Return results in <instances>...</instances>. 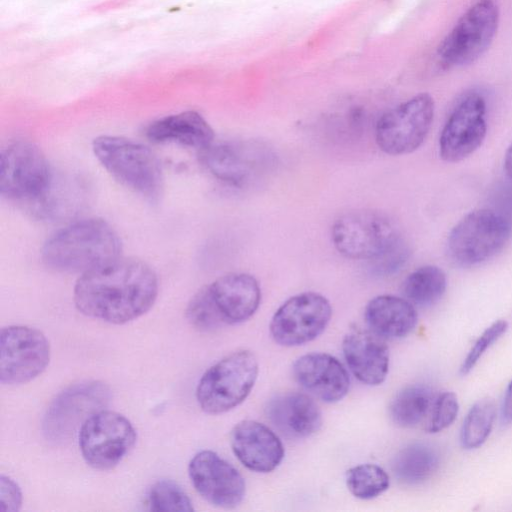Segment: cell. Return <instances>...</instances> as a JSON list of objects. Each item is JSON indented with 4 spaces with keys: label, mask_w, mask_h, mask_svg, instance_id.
<instances>
[{
    "label": "cell",
    "mask_w": 512,
    "mask_h": 512,
    "mask_svg": "<svg viewBox=\"0 0 512 512\" xmlns=\"http://www.w3.org/2000/svg\"><path fill=\"white\" fill-rule=\"evenodd\" d=\"M159 290L154 270L136 258H118L77 279L73 299L84 315L111 324H124L145 314Z\"/></svg>",
    "instance_id": "1"
},
{
    "label": "cell",
    "mask_w": 512,
    "mask_h": 512,
    "mask_svg": "<svg viewBox=\"0 0 512 512\" xmlns=\"http://www.w3.org/2000/svg\"><path fill=\"white\" fill-rule=\"evenodd\" d=\"M121 256V241L104 220L83 219L53 233L43 244V263L59 272L85 273Z\"/></svg>",
    "instance_id": "2"
},
{
    "label": "cell",
    "mask_w": 512,
    "mask_h": 512,
    "mask_svg": "<svg viewBox=\"0 0 512 512\" xmlns=\"http://www.w3.org/2000/svg\"><path fill=\"white\" fill-rule=\"evenodd\" d=\"M260 302L261 289L255 277L229 273L202 287L191 298L186 318L195 329L210 332L247 321Z\"/></svg>",
    "instance_id": "3"
},
{
    "label": "cell",
    "mask_w": 512,
    "mask_h": 512,
    "mask_svg": "<svg viewBox=\"0 0 512 512\" xmlns=\"http://www.w3.org/2000/svg\"><path fill=\"white\" fill-rule=\"evenodd\" d=\"M93 152L114 179L149 201L163 190V173L156 155L131 139L102 135L93 140Z\"/></svg>",
    "instance_id": "4"
},
{
    "label": "cell",
    "mask_w": 512,
    "mask_h": 512,
    "mask_svg": "<svg viewBox=\"0 0 512 512\" xmlns=\"http://www.w3.org/2000/svg\"><path fill=\"white\" fill-rule=\"evenodd\" d=\"M258 372V360L252 351L241 349L226 355L198 382L196 399L200 408L217 415L237 407L252 391Z\"/></svg>",
    "instance_id": "5"
},
{
    "label": "cell",
    "mask_w": 512,
    "mask_h": 512,
    "mask_svg": "<svg viewBox=\"0 0 512 512\" xmlns=\"http://www.w3.org/2000/svg\"><path fill=\"white\" fill-rule=\"evenodd\" d=\"M510 234L511 224L505 216L491 209H477L451 229L447 252L458 266H476L496 255Z\"/></svg>",
    "instance_id": "6"
},
{
    "label": "cell",
    "mask_w": 512,
    "mask_h": 512,
    "mask_svg": "<svg viewBox=\"0 0 512 512\" xmlns=\"http://www.w3.org/2000/svg\"><path fill=\"white\" fill-rule=\"evenodd\" d=\"M499 25L494 0H479L469 7L445 36L437 58L445 69L460 68L479 59L491 45Z\"/></svg>",
    "instance_id": "7"
},
{
    "label": "cell",
    "mask_w": 512,
    "mask_h": 512,
    "mask_svg": "<svg viewBox=\"0 0 512 512\" xmlns=\"http://www.w3.org/2000/svg\"><path fill=\"white\" fill-rule=\"evenodd\" d=\"M331 238L343 256L371 261L392 247L402 236L393 220L385 213L357 209L335 220Z\"/></svg>",
    "instance_id": "8"
},
{
    "label": "cell",
    "mask_w": 512,
    "mask_h": 512,
    "mask_svg": "<svg viewBox=\"0 0 512 512\" xmlns=\"http://www.w3.org/2000/svg\"><path fill=\"white\" fill-rule=\"evenodd\" d=\"M53 176L45 155L32 142L18 140L2 149L0 192L7 199L29 206L45 193Z\"/></svg>",
    "instance_id": "9"
},
{
    "label": "cell",
    "mask_w": 512,
    "mask_h": 512,
    "mask_svg": "<svg viewBox=\"0 0 512 512\" xmlns=\"http://www.w3.org/2000/svg\"><path fill=\"white\" fill-rule=\"evenodd\" d=\"M111 400L110 387L98 380L72 384L61 391L48 406L42 431L54 444H63L94 413L105 409Z\"/></svg>",
    "instance_id": "10"
},
{
    "label": "cell",
    "mask_w": 512,
    "mask_h": 512,
    "mask_svg": "<svg viewBox=\"0 0 512 512\" xmlns=\"http://www.w3.org/2000/svg\"><path fill=\"white\" fill-rule=\"evenodd\" d=\"M136 431L122 414L102 409L79 429V447L86 463L105 471L117 466L136 442Z\"/></svg>",
    "instance_id": "11"
},
{
    "label": "cell",
    "mask_w": 512,
    "mask_h": 512,
    "mask_svg": "<svg viewBox=\"0 0 512 512\" xmlns=\"http://www.w3.org/2000/svg\"><path fill=\"white\" fill-rule=\"evenodd\" d=\"M434 101L420 93L386 111L377 121L376 143L389 155L409 154L426 139L434 118Z\"/></svg>",
    "instance_id": "12"
},
{
    "label": "cell",
    "mask_w": 512,
    "mask_h": 512,
    "mask_svg": "<svg viewBox=\"0 0 512 512\" xmlns=\"http://www.w3.org/2000/svg\"><path fill=\"white\" fill-rule=\"evenodd\" d=\"M199 156L214 178L237 188L257 180L274 164V155L266 146L250 141H213Z\"/></svg>",
    "instance_id": "13"
},
{
    "label": "cell",
    "mask_w": 512,
    "mask_h": 512,
    "mask_svg": "<svg viewBox=\"0 0 512 512\" xmlns=\"http://www.w3.org/2000/svg\"><path fill=\"white\" fill-rule=\"evenodd\" d=\"M332 316L330 302L316 292H304L287 299L274 313L269 330L279 345L295 347L316 339Z\"/></svg>",
    "instance_id": "14"
},
{
    "label": "cell",
    "mask_w": 512,
    "mask_h": 512,
    "mask_svg": "<svg viewBox=\"0 0 512 512\" xmlns=\"http://www.w3.org/2000/svg\"><path fill=\"white\" fill-rule=\"evenodd\" d=\"M50 361V345L38 329L11 325L0 332V382L27 383L39 376Z\"/></svg>",
    "instance_id": "15"
},
{
    "label": "cell",
    "mask_w": 512,
    "mask_h": 512,
    "mask_svg": "<svg viewBox=\"0 0 512 512\" xmlns=\"http://www.w3.org/2000/svg\"><path fill=\"white\" fill-rule=\"evenodd\" d=\"M486 113V101L477 92L458 101L439 137V154L444 161L460 162L482 145L487 133Z\"/></svg>",
    "instance_id": "16"
},
{
    "label": "cell",
    "mask_w": 512,
    "mask_h": 512,
    "mask_svg": "<svg viewBox=\"0 0 512 512\" xmlns=\"http://www.w3.org/2000/svg\"><path fill=\"white\" fill-rule=\"evenodd\" d=\"M188 474L197 493L213 506L232 509L244 499L246 485L240 472L211 450L193 456Z\"/></svg>",
    "instance_id": "17"
},
{
    "label": "cell",
    "mask_w": 512,
    "mask_h": 512,
    "mask_svg": "<svg viewBox=\"0 0 512 512\" xmlns=\"http://www.w3.org/2000/svg\"><path fill=\"white\" fill-rule=\"evenodd\" d=\"M230 444L236 458L247 469L257 473L275 470L285 456V449L278 435L255 420H242L237 423L231 431Z\"/></svg>",
    "instance_id": "18"
},
{
    "label": "cell",
    "mask_w": 512,
    "mask_h": 512,
    "mask_svg": "<svg viewBox=\"0 0 512 512\" xmlns=\"http://www.w3.org/2000/svg\"><path fill=\"white\" fill-rule=\"evenodd\" d=\"M295 380L326 403L341 401L350 388V376L344 365L327 353H308L292 366Z\"/></svg>",
    "instance_id": "19"
},
{
    "label": "cell",
    "mask_w": 512,
    "mask_h": 512,
    "mask_svg": "<svg viewBox=\"0 0 512 512\" xmlns=\"http://www.w3.org/2000/svg\"><path fill=\"white\" fill-rule=\"evenodd\" d=\"M344 359L353 375L363 384H382L389 371V349L384 339L371 330L352 329L343 338Z\"/></svg>",
    "instance_id": "20"
},
{
    "label": "cell",
    "mask_w": 512,
    "mask_h": 512,
    "mask_svg": "<svg viewBox=\"0 0 512 512\" xmlns=\"http://www.w3.org/2000/svg\"><path fill=\"white\" fill-rule=\"evenodd\" d=\"M267 418L285 436L295 439L310 437L322 425V413L316 402L301 392L274 396L265 408Z\"/></svg>",
    "instance_id": "21"
},
{
    "label": "cell",
    "mask_w": 512,
    "mask_h": 512,
    "mask_svg": "<svg viewBox=\"0 0 512 512\" xmlns=\"http://www.w3.org/2000/svg\"><path fill=\"white\" fill-rule=\"evenodd\" d=\"M364 317L370 330L383 339L406 337L414 330L418 321L414 305L407 299L394 295L372 298L365 307Z\"/></svg>",
    "instance_id": "22"
},
{
    "label": "cell",
    "mask_w": 512,
    "mask_h": 512,
    "mask_svg": "<svg viewBox=\"0 0 512 512\" xmlns=\"http://www.w3.org/2000/svg\"><path fill=\"white\" fill-rule=\"evenodd\" d=\"M145 135L154 143H177L199 150L214 141L213 129L196 111L159 118L146 127Z\"/></svg>",
    "instance_id": "23"
},
{
    "label": "cell",
    "mask_w": 512,
    "mask_h": 512,
    "mask_svg": "<svg viewBox=\"0 0 512 512\" xmlns=\"http://www.w3.org/2000/svg\"><path fill=\"white\" fill-rule=\"evenodd\" d=\"M85 197V187L81 181L54 175L45 193L27 208L41 219H61L78 212Z\"/></svg>",
    "instance_id": "24"
},
{
    "label": "cell",
    "mask_w": 512,
    "mask_h": 512,
    "mask_svg": "<svg viewBox=\"0 0 512 512\" xmlns=\"http://www.w3.org/2000/svg\"><path fill=\"white\" fill-rule=\"evenodd\" d=\"M440 454L430 444L413 442L397 452L392 462L396 479L405 485H419L438 470Z\"/></svg>",
    "instance_id": "25"
},
{
    "label": "cell",
    "mask_w": 512,
    "mask_h": 512,
    "mask_svg": "<svg viewBox=\"0 0 512 512\" xmlns=\"http://www.w3.org/2000/svg\"><path fill=\"white\" fill-rule=\"evenodd\" d=\"M434 399L431 390L426 386H407L392 399L389 416L399 427H415L428 416Z\"/></svg>",
    "instance_id": "26"
},
{
    "label": "cell",
    "mask_w": 512,
    "mask_h": 512,
    "mask_svg": "<svg viewBox=\"0 0 512 512\" xmlns=\"http://www.w3.org/2000/svg\"><path fill=\"white\" fill-rule=\"evenodd\" d=\"M447 278L444 271L434 265L419 267L403 281L402 293L409 302L428 307L438 302L446 291Z\"/></svg>",
    "instance_id": "27"
},
{
    "label": "cell",
    "mask_w": 512,
    "mask_h": 512,
    "mask_svg": "<svg viewBox=\"0 0 512 512\" xmlns=\"http://www.w3.org/2000/svg\"><path fill=\"white\" fill-rule=\"evenodd\" d=\"M496 412V403L490 397L478 400L470 408L460 431L463 448L476 449L487 440L493 428Z\"/></svg>",
    "instance_id": "28"
},
{
    "label": "cell",
    "mask_w": 512,
    "mask_h": 512,
    "mask_svg": "<svg viewBox=\"0 0 512 512\" xmlns=\"http://www.w3.org/2000/svg\"><path fill=\"white\" fill-rule=\"evenodd\" d=\"M390 485L387 472L376 464H359L346 472L349 492L361 500H371L383 494Z\"/></svg>",
    "instance_id": "29"
},
{
    "label": "cell",
    "mask_w": 512,
    "mask_h": 512,
    "mask_svg": "<svg viewBox=\"0 0 512 512\" xmlns=\"http://www.w3.org/2000/svg\"><path fill=\"white\" fill-rule=\"evenodd\" d=\"M148 504L152 511L194 510L186 492L172 480H159L152 485L148 494Z\"/></svg>",
    "instance_id": "30"
},
{
    "label": "cell",
    "mask_w": 512,
    "mask_h": 512,
    "mask_svg": "<svg viewBox=\"0 0 512 512\" xmlns=\"http://www.w3.org/2000/svg\"><path fill=\"white\" fill-rule=\"evenodd\" d=\"M459 412V402L453 392H443L438 395L431 406L426 421L425 430L429 433H438L449 427Z\"/></svg>",
    "instance_id": "31"
},
{
    "label": "cell",
    "mask_w": 512,
    "mask_h": 512,
    "mask_svg": "<svg viewBox=\"0 0 512 512\" xmlns=\"http://www.w3.org/2000/svg\"><path fill=\"white\" fill-rule=\"evenodd\" d=\"M508 329L505 320H498L491 324L475 341L460 366V374H468L480 360L486 350L497 341Z\"/></svg>",
    "instance_id": "32"
},
{
    "label": "cell",
    "mask_w": 512,
    "mask_h": 512,
    "mask_svg": "<svg viewBox=\"0 0 512 512\" xmlns=\"http://www.w3.org/2000/svg\"><path fill=\"white\" fill-rule=\"evenodd\" d=\"M409 256V246L402 237L384 253L371 260V272L377 276L394 274L406 264Z\"/></svg>",
    "instance_id": "33"
},
{
    "label": "cell",
    "mask_w": 512,
    "mask_h": 512,
    "mask_svg": "<svg viewBox=\"0 0 512 512\" xmlns=\"http://www.w3.org/2000/svg\"><path fill=\"white\" fill-rule=\"evenodd\" d=\"M22 505V493L18 484L4 474L0 477V511L16 512Z\"/></svg>",
    "instance_id": "34"
},
{
    "label": "cell",
    "mask_w": 512,
    "mask_h": 512,
    "mask_svg": "<svg viewBox=\"0 0 512 512\" xmlns=\"http://www.w3.org/2000/svg\"><path fill=\"white\" fill-rule=\"evenodd\" d=\"M500 418L504 425L512 423V380L508 383L504 393Z\"/></svg>",
    "instance_id": "35"
},
{
    "label": "cell",
    "mask_w": 512,
    "mask_h": 512,
    "mask_svg": "<svg viewBox=\"0 0 512 512\" xmlns=\"http://www.w3.org/2000/svg\"><path fill=\"white\" fill-rule=\"evenodd\" d=\"M504 169L506 174L512 179V143L509 145L505 153Z\"/></svg>",
    "instance_id": "36"
}]
</instances>
